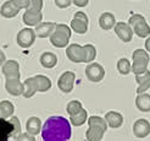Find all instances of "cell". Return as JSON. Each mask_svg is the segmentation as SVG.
<instances>
[{"label": "cell", "mask_w": 150, "mask_h": 141, "mask_svg": "<svg viewBox=\"0 0 150 141\" xmlns=\"http://www.w3.org/2000/svg\"><path fill=\"white\" fill-rule=\"evenodd\" d=\"M71 122L61 115L50 117L42 128V137L44 141H66L71 139Z\"/></svg>", "instance_id": "1"}, {"label": "cell", "mask_w": 150, "mask_h": 141, "mask_svg": "<svg viewBox=\"0 0 150 141\" xmlns=\"http://www.w3.org/2000/svg\"><path fill=\"white\" fill-rule=\"evenodd\" d=\"M88 125L89 128L86 132V139L89 141H100L104 137V134L108 130V122L105 118L92 115L88 118Z\"/></svg>", "instance_id": "2"}, {"label": "cell", "mask_w": 150, "mask_h": 141, "mask_svg": "<svg viewBox=\"0 0 150 141\" xmlns=\"http://www.w3.org/2000/svg\"><path fill=\"white\" fill-rule=\"evenodd\" d=\"M21 134V124L17 117H11L10 119L0 118V141H7L10 137L16 140Z\"/></svg>", "instance_id": "3"}, {"label": "cell", "mask_w": 150, "mask_h": 141, "mask_svg": "<svg viewBox=\"0 0 150 141\" xmlns=\"http://www.w3.org/2000/svg\"><path fill=\"white\" fill-rule=\"evenodd\" d=\"M71 38V27L65 24H57L55 31L50 36V43L55 48H65Z\"/></svg>", "instance_id": "4"}, {"label": "cell", "mask_w": 150, "mask_h": 141, "mask_svg": "<svg viewBox=\"0 0 150 141\" xmlns=\"http://www.w3.org/2000/svg\"><path fill=\"white\" fill-rule=\"evenodd\" d=\"M133 64H132V72L134 75H140L148 70V64L150 62V57L146 49H136L132 54Z\"/></svg>", "instance_id": "5"}, {"label": "cell", "mask_w": 150, "mask_h": 141, "mask_svg": "<svg viewBox=\"0 0 150 141\" xmlns=\"http://www.w3.org/2000/svg\"><path fill=\"white\" fill-rule=\"evenodd\" d=\"M128 24L132 27L133 32L136 33L140 38H146L150 36V26L148 25V22L145 17L140 14H134L129 17Z\"/></svg>", "instance_id": "6"}, {"label": "cell", "mask_w": 150, "mask_h": 141, "mask_svg": "<svg viewBox=\"0 0 150 141\" xmlns=\"http://www.w3.org/2000/svg\"><path fill=\"white\" fill-rule=\"evenodd\" d=\"M35 38H37V33H35L34 29L26 27V28H22L17 33L16 42L21 48L27 49V48L33 46V43L35 42Z\"/></svg>", "instance_id": "7"}, {"label": "cell", "mask_w": 150, "mask_h": 141, "mask_svg": "<svg viewBox=\"0 0 150 141\" xmlns=\"http://www.w3.org/2000/svg\"><path fill=\"white\" fill-rule=\"evenodd\" d=\"M86 76L92 82H100L105 77V69L99 63H91L86 68Z\"/></svg>", "instance_id": "8"}, {"label": "cell", "mask_w": 150, "mask_h": 141, "mask_svg": "<svg viewBox=\"0 0 150 141\" xmlns=\"http://www.w3.org/2000/svg\"><path fill=\"white\" fill-rule=\"evenodd\" d=\"M66 55L73 63H86L84 47L77 43H72L66 48Z\"/></svg>", "instance_id": "9"}, {"label": "cell", "mask_w": 150, "mask_h": 141, "mask_svg": "<svg viewBox=\"0 0 150 141\" xmlns=\"http://www.w3.org/2000/svg\"><path fill=\"white\" fill-rule=\"evenodd\" d=\"M76 80V75L72 71H65L57 80L59 90L64 93H70L73 90V84Z\"/></svg>", "instance_id": "10"}, {"label": "cell", "mask_w": 150, "mask_h": 141, "mask_svg": "<svg viewBox=\"0 0 150 141\" xmlns=\"http://www.w3.org/2000/svg\"><path fill=\"white\" fill-rule=\"evenodd\" d=\"M114 29H115L116 36H117L122 42L128 43V42L132 41V38H133V33H134V32H133L132 27L129 26V24H126V22H123V21L116 22V25H115Z\"/></svg>", "instance_id": "11"}, {"label": "cell", "mask_w": 150, "mask_h": 141, "mask_svg": "<svg viewBox=\"0 0 150 141\" xmlns=\"http://www.w3.org/2000/svg\"><path fill=\"white\" fill-rule=\"evenodd\" d=\"M5 90H6V92L9 94L17 97V96L23 94V92H25V85L20 81V77L6 79Z\"/></svg>", "instance_id": "12"}, {"label": "cell", "mask_w": 150, "mask_h": 141, "mask_svg": "<svg viewBox=\"0 0 150 141\" xmlns=\"http://www.w3.org/2000/svg\"><path fill=\"white\" fill-rule=\"evenodd\" d=\"M133 134L138 139H144L150 134V122L146 119H138L133 124Z\"/></svg>", "instance_id": "13"}, {"label": "cell", "mask_w": 150, "mask_h": 141, "mask_svg": "<svg viewBox=\"0 0 150 141\" xmlns=\"http://www.w3.org/2000/svg\"><path fill=\"white\" fill-rule=\"evenodd\" d=\"M23 20V24L27 26H37L38 24H40L43 20V14L39 10H33V9H27L22 16Z\"/></svg>", "instance_id": "14"}, {"label": "cell", "mask_w": 150, "mask_h": 141, "mask_svg": "<svg viewBox=\"0 0 150 141\" xmlns=\"http://www.w3.org/2000/svg\"><path fill=\"white\" fill-rule=\"evenodd\" d=\"M1 71L4 74V76L6 79H11V77H20L21 72H20V64L16 60H6L3 64Z\"/></svg>", "instance_id": "15"}, {"label": "cell", "mask_w": 150, "mask_h": 141, "mask_svg": "<svg viewBox=\"0 0 150 141\" xmlns=\"http://www.w3.org/2000/svg\"><path fill=\"white\" fill-rule=\"evenodd\" d=\"M56 25L57 24H55V22H40V24H38L34 28L37 37H39V38H47V37H50L51 33L55 31Z\"/></svg>", "instance_id": "16"}, {"label": "cell", "mask_w": 150, "mask_h": 141, "mask_svg": "<svg viewBox=\"0 0 150 141\" xmlns=\"http://www.w3.org/2000/svg\"><path fill=\"white\" fill-rule=\"evenodd\" d=\"M105 120L108 122L109 128L117 129L123 124V115L116 110H110L105 114Z\"/></svg>", "instance_id": "17"}, {"label": "cell", "mask_w": 150, "mask_h": 141, "mask_svg": "<svg viewBox=\"0 0 150 141\" xmlns=\"http://www.w3.org/2000/svg\"><path fill=\"white\" fill-rule=\"evenodd\" d=\"M18 12H20V9L11 1V0L5 1L1 5V7H0V15L5 19H12L15 16H17Z\"/></svg>", "instance_id": "18"}, {"label": "cell", "mask_w": 150, "mask_h": 141, "mask_svg": "<svg viewBox=\"0 0 150 141\" xmlns=\"http://www.w3.org/2000/svg\"><path fill=\"white\" fill-rule=\"evenodd\" d=\"M116 25V19L114 14L111 12H103L99 17V26L104 31H109V29L114 28Z\"/></svg>", "instance_id": "19"}, {"label": "cell", "mask_w": 150, "mask_h": 141, "mask_svg": "<svg viewBox=\"0 0 150 141\" xmlns=\"http://www.w3.org/2000/svg\"><path fill=\"white\" fill-rule=\"evenodd\" d=\"M136 81L138 84L137 93L146 92V90L150 88V71L146 70L145 72L140 74V75H136Z\"/></svg>", "instance_id": "20"}, {"label": "cell", "mask_w": 150, "mask_h": 141, "mask_svg": "<svg viewBox=\"0 0 150 141\" xmlns=\"http://www.w3.org/2000/svg\"><path fill=\"white\" fill-rule=\"evenodd\" d=\"M136 106L140 112H144V113L150 112V94L146 92L138 93L136 98Z\"/></svg>", "instance_id": "21"}, {"label": "cell", "mask_w": 150, "mask_h": 141, "mask_svg": "<svg viewBox=\"0 0 150 141\" xmlns=\"http://www.w3.org/2000/svg\"><path fill=\"white\" fill-rule=\"evenodd\" d=\"M43 124L38 117H31L26 123V131L31 135H38L39 131H42Z\"/></svg>", "instance_id": "22"}, {"label": "cell", "mask_w": 150, "mask_h": 141, "mask_svg": "<svg viewBox=\"0 0 150 141\" xmlns=\"http://www.w3.org/2000/svg\"><path fill=\"white\" fill-rule=\"evenodd\" d=\"M39 62L43 68L52 69L57 64V57L54 53H51V52H44L39 58Z\"/></svg>", "instance_id": "23"}, {"label": "cell", "mask_w": 150, "mask_h": 141, "mask_svg": "<svg viewBox=\"0 0 150 141\" xmlns=\"http://www.w3.org/2000/svg\"><path fill=\"white\" fill-rule=\"evenodd\" d=\"M34 82L39 92H47L51 88V80L45 75H35L33 76Z\"/></svg>", "instance_id": "24"}, {"label": "cell", "mask_w": 150, "mask_h": 141, "mask_svg": "<svg viewBox=\"0 0 150 141\" xmlns=\"http://www.w3.org/2000/svg\"><path fill=\"white\" fill-rule=\"evenodd\" d=\"M87 120H88V112L84 108H82L77 113L70 115V122L73 127H81V125H83Z\"/></svg>", "instance_id": "25"}, {"label": "cell", "mask_w": 150, "mask_h": 141, "mask_svg": "<svg viewBox=\"0 0 150 141\" xmlns=\"http://www.w3.org/2000/svg\"><path fill=\"white\" fill-rule=\"evenodd\" d=\"M15 113V107L12 104V102L10 101H1L0 102V118L4 119H10Z\"/></svg>", "instance_id": "26"}, {"label": "cell", "mask_w": 150, "mask_h": 141, "mask_svg": "<svg viewBox=\"0 0 150 141\" xmlns=\"http://www.w3.org/2000/svg\"><path fill=\"white\" fill-rule=\"evenodd\" d=\"M88 25H89L88 22L81 20V19H78V17H73L72 21H71L70 27H71L72 31H74L76 33H78V34H84V33L88 31Z\"/></svg>", "instance_id": "27"}, {"label": "cell", "mask_w": 150, "mask_h": 141, "mask_svg": "<svg viewBox=\"0 0 150 141\" xmlns=\"http://www.w3.org/2000/svg\"><path fill=\"white\" fill-rule=\"evenodd\" d=\"M25 92H23V97L26 98H31L35 94V92H38V88H37V85L34 82L33 77H28L25 80Z\"/></svg>", "instance_id": "28"}, {"label": "cell", "mask_w": 150, "mask_h": 141, "mask_svg": "<svg viewBox=\"0 0 150 141\" xmlns=\"http://www.w3.org/2000/svg\"><path fill=\"white\" fill-rule=\"evenodd\" d=\"M117 71L121 74V75L126 76L132 71V64L129 63V60L127 58H121L117 62Z\"/></svg>", "instance_id": "29"}, {"label": "cell", "mask_w": 150, "mask_h": 141, "mask_svg": "<svg viewBox=\"0 0 150 141\" xmlns=\"http://www.w3.org/2000/svg\"><path fill=\"white\" fill-rule=\"evenodd\" d=\"M84 57H86V63H92L95 57H96V48L93 44H84Z\"/></svg>", "instance_id": "30"}, {"label": "cell", "mask_w": 150, "mask_h": 141, "mask_svg": "<svg viewBox=\"0 0 150 141\" xmlns=\"http://www.w3.org/2000/svg\"><path fill=\"white\" fill-rule=\"evenodd\" d=\"M82 108H83L82 103L79 101H77V99H73V101H70L69 103H67L66 110H67V113H69V115H72L74 113H77L78 110H81Z\"/></svg>", "instance_id": "31"}, {"label": "cell", "mask_w": 150, "mask_h": 141, "mask_svg": "<svg viewBox=\"0 0 150 141\" xmlns=\"http://www.w3.org/2000/svg\"><path fill=\"white\" fill-rule=\"evenodd\" d=\"M11 1L16 5L18 9H28L29 4H31V0H11Z\"/></svg>", "instance_id": "32"}, {"label": "cell", "mask_w": 150, "mask_h": 141, "mask_svg": "<svg viewBox=\"0 0 150 141\" xmlns=\"http://www.w3.org/2000/svg\"><path fill=\"white\" fill-rule=\"evenodd\" d=\"M43 0H31V4H29L28 9H33V10H39L42 11L43 9Z\"/></svg>", "instance_id": "33"}, {"label": "cell", "mask_w": 150, "mask_h": 141, "mask_svg": "<svg viewBox=\"0 0 150 141\" xmlns=\"http://www.w3.org/2000/svg\"><path fill=\"white\" fill-rule=\"evenodd\" d=\"M54 1L59 9H66V7H70V5L72 4V0H54Z\"/></svg>", "instance_id": "34"}, {"label": "cell", "mask_w": 150, "mask_h": 141, "mask_svg": "<svg viewBox=\"0 0 150 141\" xmlns=\"http://www.w3.org/2000/svg\"><path fill=\"white\" fill-rule=\"evenodd\" d=\"M16 140H20V141H22V140H26V141H29V140H31V141H34L35 137H34V135H31V134H29V132H26V134H22V132H21V134L17 136Z\"/></svg>", "instance_id": "35"}, {"label": "cell", "mask_w": 150, "mask_h": 141, "mask_svg": "<svg viewBox=\"0 0 150 141\" xmlns=\"http://www.w3.org/2000/svg\"><path fill=\"white\" fill-rule=\"evenodd\" d=\"M72 3L76 6H78V7H84V6L88 5L89 0H72Z\"/></svg>", "instance_id": "36"}, {"label": "cell", "mask_w": 150, "mask_h": 141, "mask_svg": "<svg viewBox=\"0 0 150 141\" xmlns=\"http://www.w3.org/2000/svg\"><path fill=\"white\" fill-rule=\"evenodd\" d=\"M74 17H78V19H81V20H83V21H86V22H88L89 24V20H88V16L83 12V11H77L76 14H74Z\"/></svg>", "instance_id": "37"}, {"label": "cell", "mask_w": 150, "mask_h": 141, "mask_svg": "<svg viewBox=\"0 0 150 141\" xmlns=\"http://www.w3.org/2000/svg\"><path fill=\"white\" fill-rule=\"evenodd\" d=\"M6 62V55H5V53L4 52L0 49V66H3V64Z\"/></svg>", "instance_id": "38"}, {"label": "cell", "mask_w": 150, "mask_h": 141, "mask_svg": "<svg viewBox=\"0 0 150 141\" xmlns=\"http://www.w3.org/2000/svg\"><path fill=\"white\" fill-rule=\"evenodd\" d=\"M145 49L148 52H150V36L146 37V41H145Z\"/></svg>", "instance_id": "39"}]
</instances>
